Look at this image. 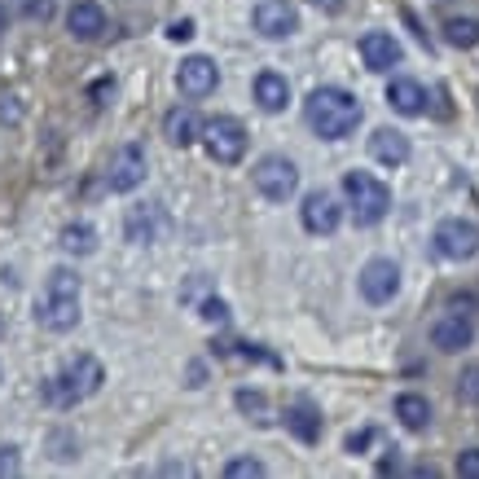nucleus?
I'll return each mask as SVG.
<instances>
[{
	"mask_svg": "<svg viewBox=\"0 0 479 479\" xmlns=\"http://www.w3.org/2000/svg\"><path fill=\"white\" fill-rule=\"evenodd\" d=\"M225 475L229 479H255V475H264V462H260V457H234V462L225 466Z\"/></svg>",
	"mask_w": 479,
	"mask_h": 479,
	"instance_id": "obj_26",
	"label": "nucleus"
},
{
	"mask_svg": "<svg viewBox=\"0 0 479 479\" xmlns=\"http://www.w3.org/2000/svg\"><path fill=\"white\" fill-rule=\"evenodd\" d=\"M431 242H436V251L445 255V260H471L479 251V225L475 220H462V216H453V220H440L436 225V234H431Z\"/></svg>",
	"mask_w": 479,
	"mask_h": 479,
	"instance_id": "obj_7",
	"label": "nucleus"
},
{
	"mask_svg": "<svg viewBox=\"0 0 479 479\" xmlns=\"http://www.w3.org/2000/svg\"><path fill=\"white\" fill-rule=\"evenodd\" d=\"M457 401H466V405H479V365L462 370V378H457Z\"/></svg>",
	"mask_w": 479,
	"mask_h": 479,
	"instance_id": "obj_27",
	"label": "nucleus"
},
{
	"mask_svg": "<svg viewBox=\"0 0 479 479\" xmlns=\"http://www.w3.org/2000/svg\"><path fill=\"white\" fill-rule=\"evenodd\" d=\"M462 479H479V448H462L457 453V466H453Z\"/></svg>",
	"mask_w": 479,
	"mask_h": 479,
	"instance_id": "obj_28",
	"label": "nucleus"
},
{
	"mask_svg": "<svg viewBox=\"0 0 479 479\" xmlns=\"http://www.w3.org/2000/svg\"><path fill=\"white\" fill-rule=\"evenodd\" d=\"M387 106L396 115H422L427 110V88L418 79H391L387 84Z\"/></svg>",
	"mask_w": 479,
	"mask_h": 479,
	"instance_id": "obj_20",
	"label": "nucleus"
},
{
	"mask_svg": "<svg viewBox=\"0 0 479 479\" xmlns=\"http://www.w3.org/2000/svg\"><path fill=\"white\" fill-rule=\"evenodd\" d=\"M110 93H115V84H110V79H97V84H93V97H97V102L110 97Z\"/></svg>",
	"mask_w": 479,
	"mask_h": 479,
	"instance_id": "obj_36",
	"label": "nucleus"
},
{
	"mask_svg": "<svg viewBox=\"0 0 479 479\" xmlns=\"http://www.w3.org/2000/svg\"><path fill=\"white\" fill-rule=\"evenodd\" d=\"M286 427H290V436H295L299 445H317V440H321V413L312 410L309 401L286 405Z\"/></svg>",
	"mask_w": 479,
	"mask_h": 479,
	"instance_id": "obj_19",
	"label": "nucleus"
},
{
	"mask_svg": "<svg viewBox=\"0 0 479 479\" xmlns=\"http://www.w3.org/2000/svg\"><path fill=\"white\" fill-rule=\"evenodd\" d=\"M141 180H145V150L128 141V145L115 150L110 171H106V185H110V194H133Z\"/></svg>",
	"mask_w": 479,
	"mask_h": 479,
	"instance_id": "obj_8",
	"label": "nucleus"
},
{
	"mask_svg": "<svg viewBox=\"0 0 479 479\" xmlns=\"http://www.w3.org/2000/svg\"><path fill=\"white\" fill-rule=\"evenodd\" d=\"M102 382H106V374H102V365H97L93 356H75L62 374H53L49 382H44V401L58 405V410H70V405L88 401Z\"/></svg>",
	"mask_w": 479,
	"mask_h": 479,
	"instance_id": "obj_3",
	"label": "nucleus"
},
{
	"mask_svg": "<svg viewBox=\"0 0 479 479\" xmlns=\"http://www.w3.org/2000/svg\"><path fill=\"white\" fill-rule=\"evenodd\" d=\"M163 137L185 150V145L203 141V124H198V115L189 106H176V110H168V119H163Z\"/></svg>",
	"mask_w": 479,
	"mask_h": 479,
	"instance_id": "obj_17",
	"label": "nucleus"
},
{
	"mask_svg": "<svg viewBox=\"0 0 479 479\" xmlns=\"http://www.w3.org/2000/svg\"><path fill=\"white\" fill-rule=\"evenodd\" d=\"M401 58H405V49H401V40L391 32H365L361 35V62L370 70L401 67Z\"/></svg>",
	"mask_w": 479,
	"mask_h": 479,
	"instance_id": "obj_13",
	"label": "nucleus"
},
{
	"mask_svg": "<svg viewBox=\"0 0 479 479\" xmlns=\"http://www.w3.org/2000/svg\"><path fill=\"white\" fill-rule=\"evenodd\" d=\"M0 475H18V448L0 445Z\"/></svg>",
	"mask_w": 479,
	"mask_h": 479,
	"instance_id": "obj_31",
	"label": "nucleus"
},
{
	"mask_svg": "<svg viewBox=\"0 0 479 479\" xmlns=\"http://www.w3.org/2000/svg\"><path fill=\"white\" fill-rule=\"evenodd\" d=\"M445 40L453 49H475L479 44V18L462 14V18H448L445 23Z\"/></svg>",
	"mask_w": 479,
	"mask_h": 479,
	"instance_id": "obj_23",
	"label": "nucleus"
},
{
	"mask_svg": "<svg viewBox=\"0 0 479 479\" xmlns=\"http://www.w3.org/2000/svg\"><path fill=\"white\" fill-rule=\"evenodd\" d=\"M299 216H304V229H309V234H321V238H330V234L343 225L339 198H335V194H326V189L309 194L304 207H299Z\"/></svg>",
	"mask_w": 479,
	"mask_h": 479,
	"instance_id": "obj_10",
	"label": "nucleus"
},
{
	"mask_svg": "<svg viewBox=\"0 0 479 479\" xmlns=\"http://www.w3.org/2000/svg\"><path fill=\"white\" fill-rule=\"evenodd\" d=\"M448 309H479V299H475V295H453V299H448Z\"/></svg>",
	"mask_w": 479,
	"mask_h": 479,
	"instance_id": "obj_35",
	"label": "nucleus"
},
{
	"mask_svg": "<svg viewBox=\"0 0 479 479\" xmlns=\"http://www.w3.org/2000/svg\"><path fill=\"white\" fill-rule=\"evenodd\" d=\"M356 286H361V295L370 299V304H391L396 299V290H401V269L391 264V260H370L361 277H356Z\"/></svg>",
	"mask_w": 479,
	"mask_h": 479,
	"instance_id": "obj_9",
	"label": "nucleus"
},
{
	"mask_svg": "<svg viewBox=\"0 0 479 479\" xmlns=\"http://www.w3.org/2000/svg\"><path fill=\"white\" fill-rule=\"evenodd\" d=\"M343 194H347V207H352V216H356V225H378L387 211H391V189L378 180V176H370V171L352 168L343 171Z\"/></svg>",
	"mask_w": 479,
	"mask_h": 479,
	"instance_id": "obj_4",
	"label": "nucleus"
},
{
	"mask_svg": "<svg viewBox=\"0 0 479 479\" xmlns=\"http://www.w3.org/2000/svg\"><path fill=\"white\" fill-rule=\"evenodd\" d=\"M62 251H70V255H93V251H97L93 225H67V229H62Z\"/></svg>",
	"mask_w": 479,
	"mask_h": 479,
	"instance_id": "obj_24",
	"label": "nucleus"
},
{
	"mask_svg": "<svg viewBox=\"0 0 479 479\" xmlns=\"http://www.w3.org/2000/svg\"><path fill=\"white\" fill-rule=\"evenodd\" d=\"M124 234H128V242H154L163 234V211L159 207H133L128 220H124Z\"/></svg>",
	"mask_w": 479,
	"mask_h": 479,
	"instance_id": "obj_21",
	"label": "nucleus"
},
{
	"mask_svg": "<svg viewBox=\"0 0 479 479\" xmlns=\"http://www.w3.org/2000/svg\"><path fill=\"white\" fill-rule=\"evenodd\" d=\"M23 14H27L32 23H49V18H53V0H23Z\"/></svg>",
	"mask_w": 479,
	"mask_h": 479,
	"instance_id": "obj_29",
	"label": "nucleus"
},
{
	"mask_svg": "<svg viewBox=\"0 0 479 479\" xmlns=\"http://www.w3.org/2000/svg\"><path fill=\"white\" fill-rule=\"evenodd\" d=\"M304 115H309V128L321 141H343L347 133H356V124H361V102L347 88L326 84V88H312Z\"/></svg>",
	"mask_w": 479,
	"mask_h": 479,
	"instance_id": "obj_1",
	"label": "nucleus"
},
{
	"mask_svg": "<svg viewBox=\"0 0 479 479\" xmlns=\"http://www.w3.org/2000/svg\"><path fill=\"white\" fill-rule=\"evenodd\" d=\"M370 154L382 168H401V163H410V137L396 133V128H378L370 137Z\"/></svg>",
	"mask_w": 479,
	"mask_h": 479,
	"instance_id": "obj_16",
	"label": "nucleus"
},
{
	"mask_svg": "<svg viewBox=\"0 0 479 479\" xmlns=\"http://www.w3.org/2000/svg\"><path fill=\"white\" fill-rule=\"evenodd\" d=\"M67 27L75 40H97V35L106 32V14L97 0H75L67 14Z\"/></svg>",
	"mask_w": 479,
	"mask_h": 479,
	"instance_id": "obj_15",
	"label": "nucleus"
},
{
	"mask_svg": "<svg viewBox=\"0 0 479 479\" xmlns=\"http://www.w3.org/2000/svg\"><path fill=\"white\" fill-rule=\"evenodd\" d=\"M168 35H171V40H189V35H194V18H180V23H171Z\"/></svg>",
	"mask_w": 479,
	"mask_h": 479,
	"instance_id": "obj_33",
	"label": "nucleus"
},
{
	"mask_svg": "<svg viewBox=\"0 0 479 479\" xmlns=\"http://www.w3.org/2000/svg\"><path fill=\"white\" fill-rule=\"evenodd\" d=\"M203 145L211 154V163H238L246 154V128L229 115H216V119L203 124Z\"/></svg>",
	"mask_w": 479,
	"mask_h": 479,
	"instance_id": "obj_5",
	"label": "nucleus"
},
{
	"mask_svg": "<svg viewBox=\"0 0 479 479\" xmlns=\"http://www.w3.org/2000/svg\"><path fill=\"white\" fill-rule=\"evenodd\" d=\"M396 466H401V448H387V457L378 462V475H391Z\"/></svg>",
	"mask_w": 479,
	"mask_h": 479,
	"instance_id": "obj_34",
	"label": "nucleus"
},
{
	"mask_svg": "<svg viewBox=\"0 0 479 479\" xmlns=\"http://www.w3.org/2000/svg\"><path fill=\"white\" fill-rule=\"evenodd\" d=\"M238 410L251 418V422H269V401H264V391H251V387H242L238 391Z\"/></svg>",
	"mask_w": 479,
	"mask_h": 479,
	"instance_id": "obj_25",
	"label": "nucleus"
},
{
	"mask_svg": "<svg viewBox=\"0 0 479 479\" xmlns=\"http://www.w3.org/2000/svg\"><path fill=\"white\" fill-rule=\"evenodd\" d=\"M370 445H374V431H352L347 436V453H365Z\"/></svg>",
	"mask_w": 479,
	"mask_h": 479,
	"instance_id": "obj_32",
	"label": "nucleus"
},
{
	"mask_svg": "<svg viewBox=\"0 0 479 479\" xmlns=\"http://www.w3.org/2000/svg\"><path fill=\"white\" fill-rule=\"evenodd\" d=\"M396 418H401V427H405V431H427V422H431V405H427V396H418V391L396 396Z\"/></svg>",
	"mask_w": 479,
	"mask_h": 479,
	"instance_id": "obj_22",
	"label": "nucleus"
},
{
	"mask_svg": "<svg viewBox=\"0 0 479 479\" xmlns=\"http://www.w3.org/2000/svg\"><path fill=\"white\" fill-rule=\"evenodd\" d=\"M0 23H5V9H0Z\"/></svg>",
	"mask_w": 479,
	"mask_h": 479,
	"instance_id": "obj_37",
	"label": "nucleus"
},
{
	"mask_svg": "<svg viewBox=\"0 0 479 479\" xmlns=\"http://www.w3.org/2000/svg\"><path fill=\"white\" fill-rule=\"evenodd\" d=\"M35 321L53 335H67L70 326L79 321V277L70 269H53L49 286H44V299L35 304Z\"/></svg>",
	"mask_w": 479,
	"mask_h": 479,
	"instance_id": "obj_2",
	"label": "nucleus"
},
{
	"mask_svg": "<svg viewBox=\"0 0 479 479\" xmlns=\"http://www.w3.org/2000/svg\"><path fill=\"white\" fill-rule=\"evenodd\" d=\"M251 180H255V189H260L269 203H286V198L295 194V185H299V171H295V163H290V159L269 154V159H260V163H255Z\"/></svg>",
	"mask_w": 479,
	"mask_h": 479,
	"instance_id": "obj_6",
	"label": "nucleus"
},
{
	"mask_svg": "<svg viewBox=\"0 0 479 479\" xmlns=\"http://www.w3.org/2000/svg\"><path fill=\"white\" fill-rule=\"evenodd\" d=\"M475 343V326H471V317L466 312H448L440 317L436 326H431V347H440V352H466Z\"/></svg>",
	"mask_w": 479,
	"mask_h": 479,
	"instance_id": "obj_12",
	"label": "nucleus"
},
{
	"mask_svg": "<svg viewBox=\"0 0 479 479\" xmlns=\"http://www.w3.org/2000/svg\"><path fill=\"white\" fill-rule=\"evenodd\" d=\"M216 79H220V70H216L211 58H185L180 70H176V84H180L185 97H207L216 88Z\"/></svg>",
	"mask_w": 479,
	"mask_h": 479,
	"instance_id": "obj_14",
	"label": "nucleus"
},
{
	"mask_svg": "<svg viewBox=\"0 0 479 479\" xmlns=\"http://www.w3.org/2000/svg\"><path fill=\"white\" fill-rule=\"evenodd\" d=\"M255 32L269 35V40H286V35L299 32V14L290 0H260L255 5Z\"/></svg>",
	"mask_w": 479,
	"mask_h": 479,
	"instance_id": "obj_11",
	"label": "nucleus"
},
{
	"mask_svg": "<svg viewBox=\"0 0 479 479\" xmlns=\"http://www.w3.org/2000/svg\"><path fill=\"white\" fill-rule=\"evenodd\" d=\"M203 321H211V326L229 321V304L225 299H203Z\"/></svg>",
	"mask_w": 479,
	"mask_h": 479,
	"instance_id": "obj_30",
	"label": "nucleus"
},
{
	"mask_svg": "<svg viewBox=\"0 0 479 479\" xmlns=\"http://www.w3.org/2000/svg\"><path fill=\"white\" fill-rule=\"evenodd\" d=\"M255 102H260V110H269V115L286 110V102H290V84H286V75L260 70V75H255Z\"/></svg>",
	"mask_w": 479,
	"mask_h": 479,
	"instance_id": "obj_18",
	"label": "nucleus"
}]
</instances>
